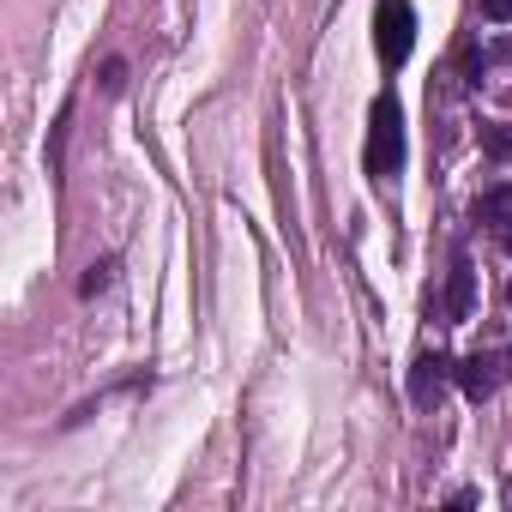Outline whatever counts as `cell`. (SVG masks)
<instances>
[{"mask_svg":"<svg viewBox=\"0 0 512 512\" xmlns=\"http://www.w3.org/2000/svg\"><path fill=\"white\" fill-rule=\"evenodd\" d=\"M398 163H404V109L386 91L368 109V175H398Z\"/></svg>","mask_w":512,"mask_h":512,"instance_id":"obj_1","label":"cell"},{"mask_svg":"<svg viewBox=\"0 0 512 512\" xmlns=\"http://www.w3.org/2000/svg\"><path fill=\"white\" fill-rule=\"evenodd\" d=\"M374 43H380V61L398 67L416 43V13H410V0H380V13H374Z\"/></svg>","mask_w":512,"mask_h":512,"instance_id":"obj_2","label":"cell"},{"mask_svg":"<svg viewBox=\"0 0 512 512\" xmlns=\"http://www.w3.org/2000/svg\"><path fill=\"white\" fill-rule=\"evenodd\" d=\"M446 374H452V362L440 356V350H428V356H416V368H410V398L428 410L434 398H440V386H446Z\"/></svg>","mask_w":512,"mask_h":512,"instance_id":"obj_3","label":"cell"},{"mask_svg":"<svg viewBox=\"0 0 512 512\" xmlns=\"http://www.w3.org/2000/svg\"><path fill=\"white\" fill-rule=\"evenodd\" d=\"M452 374H458L464 398H476V404H482V398L494 392V380H500V374H494V356H464V362H452Z\"/></svg>","mask_w":512,"mask_h":512,"instance_id":"obj_4","label":"cell"},{"mask_svg":"<svg viewBox=\"0 0 512 512\" xmlns=\"http://www.w3.org/2000/svg\"><path fill=\"white\" fill-rule=\"evenodd\" d=\"M476 223H488V229H512V181H500V187H488L482 199H476Z\"/></svg>","mask_w":512,"mask_h":512,"instance_id":"obj_5","label":"cell"},{"mask_svg":"<svg viewBox=\"0 0 512 512\" xmlns=\"http://www.w3.org/2000/svg\"><path fill=\"white\" fill-rule=\"evenodd\" d=\"M470 284H476V272H470L464 253H458V260H452V290H446V314H452V320L470 314Z\"/></svg>","mask_w":512,"mask_h":512,"instance_id":"obj_6","label":"cell"},{"mask_svg":"<svg viewBox=\"0 0 512 512\" xmlns=\"http://www.w3.org/2000/svg\"><path fill=\"white\" fill-rule=\"evenodd\" d=\"M109 278H115V260H97V266L85 272V284H79V290H85V296H103V290H109Z\"/></svg>","mask_w":512,"mask_h":512,"instance_id":"obj_7","label":"cell"},{"mask_svg":"<svg viewBox=\"0 0 512 512\" xmlns=\"http://www.w3.org/2000/svg\"><path fill=\"white\" fill-rule=\"evenodd\" d=\"M482 145H488L494 157H512V133H506V127H482Z\"/></svg>","mask_w":512,"mask_h":512,"instance_id":"obj_8","label":"cell"},{"mask_svg":"<svg viewBox=\"0 0 512 512\" xmlns=\"http://www.w3.org/2000/svg\"><path fill=\"white\" fill-rule=\"evenodd\" d=\"M482 19H494V25H506V19H512V0H482Z\"/></svg>","mask_w":512,"mask_h":512,"instance_id":"obj_9","label":"cell"},{"mask_svg":"<svg viewBox=\"0 0 512 512\" xmlns=\"http://www.w3.org/2000/svg\"><path fill=\"white\" fill-rule=\"evenodd\" d=\"M121 79H127V67H121V61H109V67H103V91H121Z\"/></svg>","mask_w":512,"mask_h":512,"instance_id":"obj_10","label":"cell"},{"mask_svg":"<svg viewBox=\"0 0 512 512\" xmlns=\"http://www.w3.org/2000/svg\"><path fill=\"white\" fill-rule=\"evenodd\" d=\"M500 241H506V253H512V229H506V235H500Z\"/></svg>","mask_w":512,"mask_h":512,"instance_id":"obj_11","label":"cell"},{"mask_svg":"<svg viewBox=\"0 0 512 512\" xmlns=\"http://www.w3.org/2000/svg\"><path fill=\"white\" fill-rule=\"evenodd\" d=\"M506 302H512V284H506Z\"/></svg>","mask_w":512,"mask_h":512,"instance_id":"obj_12","label":"cell"}]
</instances>
